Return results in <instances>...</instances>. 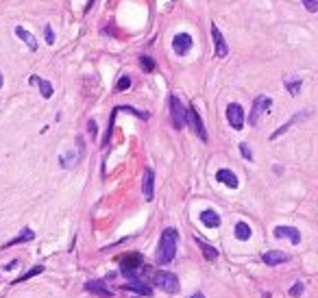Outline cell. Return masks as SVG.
Instances as JSON below:
<instances>
[{"mask_svg":"<svg viewBox=\"0 0 318 298\" xmlns=\"http://www.w3.org/2000/svg\"><path fill=\"white\" fill-rule=\"evenodd\" d=\"M176 242H179V233L176 229L168 226L159 237V248H157V261L159 264H170L176 255Z\"/></svg>","mask_w":318,"mask_h":298,"instance_id":"cell-1","label":"cell"},{"mask_svg":"<svg viewBox=\"0 0 318 298\" xmlns=\"http://www.w3.org/2000/svg\"><path fill=\"white\" fill-rule=\"evenodd\" d=\"M155 285L161 287L164 292H168V294H176L179 292V279H176V274H173V272H157L155 274Z\"/></svg>","mask_w":318,"mask_h":298,"instance_id":"cell-2","label":"cell"},{"mask_svg":"<svg viewBox=\"0 0 318 298\" xmlns=\"http://www.w3.org/2000/svg\"><path fill=\"white\" fill-rule=\"evenodd\" d=\"M185 124L192 126V131H194L196 135H199L203 141H207V131H205V124L203 120H201V113L196 111V107H190L185 109Z\"/></svg>","mask_w":318,"mask_h":298,"instance_id":"cell-3","label":"cell"},{"mask_svg":"<svg viewBox=\"0 0 318 298\" xmlns=\"http://www.w3.org/2000/svg\"><path fill=\"white\" fill-rule=\"evenodd\" d=\"M270 107H272V98H268V96H257L253 100V109H251V113H249V124L257 126L260 115L264 113V111H268Z\"/></svg>","mask_w":318,"mask_h":298,"instance_id":"cell-4","label":"cell"},{"mask_svg":"<svg viewBox=\"0 0 318 298\" xmlns=\"http://www.w3.org/2000/svg\"><path fill=\"white\" fill-rule=\"evenodd\" d=\"M122 274L127 279H133V276H140V270H142V259H140L138 252H131L122 259Z\"/></svg>","mask_w":318,"mask_h":298,"instance_id":"cell-5","label":"cell"},{"mask_svg":"<svg viewBox=\"0 0 318 298\" xmlns=\"http://www.w3.org/2000/svg\"><path fill=\"white\" fill-rule=\"evenodd\" d=\"M170 113H173V126L181 131L185 126V107L176 96H170Z\"/></svg>","mask_w":318,"mask_h":298,"instance_id":"cell-6","label":"cell"},{"mask_svg":"<svg viewBox=\"0 0 318 298\" xmlns=\"http://www.w3.org/2000/svg\"><path fill=\"white\" fill-rule=\"evenodd\" d=\"M124 290L129 292H135V294H142V296H153V287L146 283L142 276H133V279H127V285H124Z\"/></svg>","mask_w":318,"mask_h":298,"instance_id":"cell-7","label":"cell"},{"mask_svg":"<svg viewBox=\"0 0 318 298\" xmlns=\"http://www.w3.org/2000/svg\"><path fill=\"white\" fill-rule=\"evenodd\" d=\"M227 120H229V124L233 126L235 131H240L242 126H244V109H242L238 103H231L229 107H227Z\"/></svg>","mask_w":318,"mask_h":298,"instance_id":"cell-8","label":"cell"},{"mask_svg":"<svg viewBox=\"0 0 318 298\" xmlns=\"http://www.w3.org/2000/svg\"><path fill=\"white\" fill-rule=\"evenodd\" d=\"M211 39H214V48H216V57L225 59L227 54H229V46H227L223 33H220V28L216 27V24H211Z\"/></svg>","mask_w":318,"mask_h":298,"instance_id":"cell-9","label":"cell"},{"mask_svg":"<svg viewBox=\"0 0 318 298\" xmlns=\"http://www.w3.org/2000/svg\"><path fill=\"white\" fill-rule=\"evenodd\" d=\"M192 46H194V42H192V37H190L188 33H179V35H174V39H173V48H174V53H176V54H188Z\"/></svg>","mask_w":318,"mask_h":298,"instance_id":"cell-10","label":"cell"},{"mask_svg":"<svg viewBox=\"0 0 318 298\" xmlns=\"http://www.w3.org/2000/svg\"><path fill=\"white\" fill-rule=\"evenodd\" d=\"M272 233H275V237H279V240H290L292 244H301V231L299 229H294V226H277L275 231H272Z\"/></svg>","mask_w":318,"mask_h":298,"instance_id":"cell-11","label":"cell"},{"mask_svg":"<svg viewBox=\"0 0 318 298\" xmlns=\"http://www.w3.org/2000/svg\"><path fill=\"white\" fill-rule=\"evenodd\" d=\"M142 191H144V198L146 200H153V196H155V172H153V168H146L144 170Z\"/></svg>","mask_w":318,"mask_h":298,"instance_id":"cell-12","label":"cell"},{"mask_svg":"<svg viewBox=\"0 0 318 298\" xmlns=\"http://www.w3.org/2000/svg\"><path fill=\"white\" fill-rule=\"evenodd\" d=\"M85 290H87L89 294H96L100 298H112L114 296V292L109 290V287H105L103 281H87L85 283Z\"/></svg>","mask_w":318,"mask_h":298,"instance_id":"cell-13","label":"cell"},{"mask_svg":"<svg viewBox=\"0 0 318 298\" xmlns=\"http://www.w3.org/2000/svg\"><path fill=\"white\" fill-rule=\"evenodd\" d=\"M261 259H264L266 266H279V264L290 261V255H286V252H281V250H268L261 255Z\"/></svg>","mask_w":318,"mask_h":298,"instance_id":"cell-14","label":"cell"},{"mask_svg":"<svg viewBox=\"0 0 318 298\" xmlns=\"http://www.w3.org/2000/svg\"><path fill=\"white\" fill-rule=\"evenodd\" d=\"M216 181H218V183H223V185H227V188H231V190H235L240 185L238 183V176L231 172V170H227V168H223V170H218V172H216Z\"/></svg>","mask_w":318,"mask_h":298,"instance_id":"cell-15","label":"cell"},{"mask_svg":"<svg viewBox=\"0 0 318 298\" xmlns=\"http://www.w3.org/2000/svg\"><path fill=\"white\" fill-rule=\"evenodd\" d=\"M201 222H203L207 229H218L223 220H220V216L214 209H205V211H201Z\"/></svg>","mask_w":318,"mask_h":298,"instance_id":"cell-16","label":"cell"},{"mask_svg":"<svg viewBox=\"0 0 318 298\" xmlns=\"http://www.w3.org/2000/svg\"><path fill=\"white\" fill-rule=\"evenodd\" d=\"M81 155H83V144L79 146V150H77V153H74V150H70L68 155H61V159H59V161H61V165H63L65 170H68V168H74V165L79 163Z\"/></svg>","mask_w":318,"mask_h":298,"instance_id":"cell-17","label":"cell"},{"mask_svg":"<svg viewBox=\"0 0 318 298\" xmlns=\"http://www.w3.org/2000/svg\"><path fill=\"white\" fill-rule=\"evenodd\" d=\"M16 35H18V37H20V39H22V42H24V44H27V46H29V50H33V53H35V50H37V48H39V44H37V39H35V37H33V35H31V33H29V31H27V28H24V27H16Z\"/></svg>","mask_w":318,"mask_h":298,"instance_id":"cell-18","label":"cell"},{"mask_svg":"<svg viewBox=\"0 0 318 298\" xmlns=\"http://www.w3.org/2000/svg\"><path fill=\"white\" fill-rule=\"evenodd\" d=\"M251 235H253V231H251V226L246 224V222H238V224H235V237H238L240 242H249Z\"/></svg>","mask_w":318,"mask_h":298,"instance_id":"cell-19","label":"cell"},{"mask_svg":"<svg viewBox=\"0 0 318 298\" xmlns=\"http://www.w3.org/2000/svg\"><path fill=\"white\" fill-rule=\"evenodd\" d=\"M31 83L37 85V87L42 89V96H44V98H50V96H53V85H50L48 81H44V79H39V77H31Z\"/></svg>","mask_w":318,"mask_h":298,"instance_id":"cell-20","label":"cell"},{"mask_svg":"<svg viewBox=\"0 0 318 298\" xmlns=\"http://www.w3.org/2000/svg\"><path fill=\"white\" fill-rule=\"evenodd\" d=\"M196 244L201 246V250H203L205 259H209V261H216V259H218V250H216L214 246L205 244V242H203V240H199V237H196Z\"/></svg>","mask_w":318,"mask_h":298,"instance_id":"cell-21","label":"cell"},{"mask_svg":"<svg viewBox=\"0 0 318 298\" xmlns=\"http://www.w3.org/2000/svg\"><path fill=\"white\" fill-rule=\"evenodd\" d=\"M31 240H35V233H33L31 229H24L18 237H13L11 242H7V244H4V248H9V246H16V244H20V242H31Z\"/></svg>","mask_w":318,"mask_h":298,"instance_id":"cell-22","label":"cell"},{"mask_svg":"<svg viewBox=\"0 0 318 298\" xmlns=\"http://www.w3.org/2000/svg\"><path fill=\"white\" fill-rule=\"evenodd\" d=\"M44 272V266H33L31 270L27 272V274H22V276H18L16 281H13V285H16V283H22V281H27V279H31V276H35V274H42Z\"/></svg>","mask_w":318,"mask_h":298,"instance_id":"cell-23","label":"cell"},{"mask_svg":"<svg viewBox=\"0 0 318 298\" xmlns=\"http://www.w3.org/2000/svg\"><path fill=\"white\" fill-rule=\"evenodd\" d=\"M299 118H301V113H296V115H294V118H292V120H290V122H288V124H284V126H281V129H277V131H275V133H272V135H270V139H277V137H279V135H284V133H286V131H288V129H290V126H292V124H294V122H296V120H299Z\"/></svg>","mask_w":318,"mask_h":298,"instance_id":"cell-24","label":"cell"},{"mask_svg":"<svg viewBox=\"0 0 318 298\" xmlns=\"http://www.w3.org/2000/svg\"><path fill=\"white\" fill-rule=\"evenodd\" d=\"M301 85H303V81H301V79H292V81H288V83H286V87L290 89V94H292V96H296V94L301 92Z\"/></svg>","mask_w":318,"mask_h":298,"instance_id":"cell-25","label":"cell"},{"mask_svg":"<svg viewBox=\"0 0 318 298\" xmlns=\"http://www.w3.org/2000/svg\"><path fill=\"white\" fill-rule=\"evenodd\" d=\"M140 63H142V70H146V72H155V61L150 57H140Z\"/></svg>","mask_w":318,"mask_h":298,"instance_id":"cell-26","label":"cell"},{"mask_svg":"<svg viewBox=\"0 0 318 298\" xmlns=\"http://www.w3.org/2000/svg\"><path fill=\"white\" fill-rule=\"evenodd\" d=\"M303 292H305V285H303V283L299 281V283H294V285H292V290H290V296H294V298H299Z\"/></svg>","mask_w":318,"mask_h":298,"instance_id":"cell-27","label":"cell"},{"mask_svg":"<svg viewBox=\"0 0 318 298\" xmlns=\"http://www.w3.org/2000/svg\"><path fill=\"white\" fill-rule=\"evenodd\" d=\"M240 153H242V157H244V159H249V161H253V153H251V148H249V144H244V141H242V144H240Z\"/></svg>","mask_w":318,"mask_h":298,"instance_id":"cell-28","label":"cell"},{"mask_svg":"<svg viewBox=\"0 0 318 298\" xmlns=\"http://www.w3.org/2000/svg\"><path fill=\"white\" fill-rule=\"evenodd\" d=\"M44 35H46V44H48V46H53V44H55V33H53V28H50V24L44 27Z\"/></svg>","mask_w":318,"mask_h":298,"instance_id":"cell-29","label":"cell"},{"mask_svg":"<svg viewBox=\"0 0 318 298\" xmlns=\"http://www.w3.org/2000/svg\"><path fill=\"white\" fill-rule=\"evenodd\" d=\"M129 87H131V79L129 77H122V79L118 81V87H116V89H118V92H122V89H129Z\"/></svg>","mask_w":318,"mask_h":298,"instance_id":"cell-30","label":"cell"},{"mask_svg":"<svg viewBox=\"0 0 318 298\" xmlns=\"http://www.w3.org/2000/svg\"><path fill=\"white\" fill-rule=\"evenodd\" d=\"M303 2H305L307 11H316V9H318V2H316V0H303Z\"/></svg>","mask_w":318,"mask_h":298,"instance_id":"cell-31","label":"cell"},{"mask_svg":"<svg viewBox=\"0 0 318 298\" xmlns=\"http://www.w3.org/2000/svg\"><path fill=\"white\" fill-rule=\"evenodd\" d=\"M190 298H205V296H203V294H201V292H196V294H192Z\"/></svg>","mask_w":318,"mask_h":298,"instance_id":"cell-32","label":"cell"},{"mask_svg":"<svg viewBox=\"0 0 318 298\" xmlns=\"http://www.w3.org/2000/svg\"><path fill=\"white\" fill-rule=\"evenodd\" d=\"M0 87H2V74H0Z\"/></svg>","mask_w":318,"mask_h":298,"instance_id":"cell-33","label":"cell"},{"mask_svg":"<svg viewBox=\"0 0 318 298\" xmlns=\"http://www.w3.org/2000/svg\"><path fill=\"white\" fill-rule=\"evenodd\" d=\"M261 298H270V294H264V296H261Z\"/></svg>","mask_w":318,"mask_h":298,"instance_id":"cell-34","label":"cell"}]
</instances>
